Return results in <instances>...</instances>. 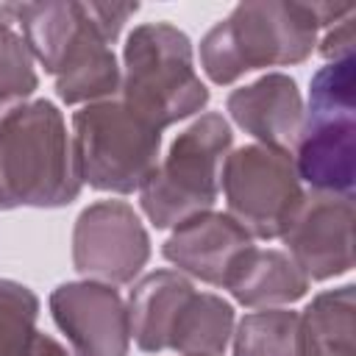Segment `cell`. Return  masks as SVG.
Instances as JSON below:
<instances>
[{
	"mask_svg": "<svg viewBox=\"0 0 356 356\" xmlns=\"http://www.w3.org/2000/svg\"><path fill=\"white\" fill-rule=\"evenodd\" d=\"M70 136L81 184L97 192H139L159 164L161 131L120 97L81 106Z\"/></svg>",
	"mask_w": 356,
	"mask_h": 356,
	"instance_id": "5b68a950",
	"label": "cell"
},
{
	"mask_svg": "<svg viewBox=\"0 0 356 356\" xmlns=\"http://www.w3.org/2000/svg\"><path fill=\"white\" fill-rule=\"evenodd\" d=\"M295 170L312 192L353 197L356 186V111L309 114L295 139Z\"/></svg>",
	"mask_w": 356,
	"mask_h": 356,
	"instance_id": "30bf717a",
	"label": "cell"
},
{
	"mask_svg": "<svg viewBox=\"0 0 356 356\" xmlns=\"http://www.w3.org/2000/svg\"><path fill=\"white\" fill-rule=\"evenodd\" d=\"M120 100L159 131L195 117L209 89L195 70L192 42L172 22H142L122 44Z\"/></svg>",
	"mask_w": 356,
	"mask_h": 356,
	"instance_id": "3957f363",
	"label": "cell"
},
{
	"mask_svg": "<svg viewBox=\"0 0 356 356\" xmlns=\"http://www.w3.org/2000/svg\"><path fill=\"white\" fill-rule=\"evenodd\" d=\"M86 11L100 31V36L114 44L125 28V22L139 11V3H86Z\"/></svg>",
	"mask_w": 356,
	"mask_h": 356,
	"instance_id": "603a6c76",
	"label": "cell"
},
{
	"mask_svg": "<svg viewBox=\"0 0 356 356\" xmlns=\"http://www.w3.org/2000/svg\"><path fill=\"white\" fill-rule=\"evenodd\" d=\"M309 278L286 250L250 245L231 267L222 289L245 309H284L309 292Z\"/></svg>",
	"mask_w": 356,
	"mask_h": 356,
	"instance_id": "4fadbf2b",
	"label": "cell"
},
{
	"mask_svg": "<svg viewBox=\"0 0 356 356\" xmlns=\"http://www.w3.org/2000/svg\"><path fill=\"white\" fill-rule=\"evenodd\" d=\"M195 284L178 270H153L142 275L128 295L131 339L145 353H161L170 345L172 325L192 298Z\"/></svg>",
	"mask_w": 356,
	"mask_h": 356,
	"instance_id": "9a60e30c",
	"label": "cell"
},
{
	"mask_svg": "<svg viewBox=\"0 0 356 356\" xmlns=\"http://www.w3.org/2000/svg\"><path fill=\"white\" fill-rule=\"evenodd\" d=\"M72 136L56 103L36 97L0 122V192L6 209H61L81 195Z\"/></svg>",
	"mask_w": 356,
	"mask_h": 356,
	"instance_id": "6da1fadb",
	"label": "cell"
},
{
	"mask_svg": "<svg viewBox=\"0 0 356 356\" xmlns=\"http://www.w3.org/2000/svg\"><path fill=\"white\" fill-rule=\"evenodd\" d=\"M39 298L31 286L0 278V356H22L36 334Z\"/></svg>",
	"mask_w": 356,
	"mask_h": 356,
	"instance_id": "44dd1931",
	"label": "cell"
},
{
	"mask_svg": "<svg viewBox=\"0 0 356 356\" xmlns=\"http://www.w3.org/2000/svg\"><path fill=\"white\" fill-rule=\"evenodd\" d=\"M11 22H19L31 58L39 61L50 75L61 70L70 50L92 28L86 3L78 0L11 3Z\"/></svg>",
	"mask_w": 356,
	"mask_h": 356,
	"instance_id": "5bb4252c",
	"label": "cell"
},
{
	"mask_svg": "<svg viewBox=\"0 0 356 356\" xmlns=\"http://www.w3.org/2000/svg\"><path fill=\"white\" fill-rule=\"evenodd\" d=\"M320 56L325 61H342L353 56V14L325 31V36L320 39Z\"/></svg>",
	"mask_w": 356,
	"mask_h": 356,
	"instance_id": "cb8c5ba5",
	"label": "cell"
},
{
	"mask_svg": "<svg viewBox=\"0 0 356 356\" xmlns=\"http://www.w3.org/2000/svg\"><path fill=\"white\" fill-rule=\"evenodd\" d=\"M53 78H56V95L67 106L111 100L120 92V61L111 44L95 28V22L83 33V39L70 50L67 61Z\"/></svg>",
	"mask_w": 356,
	"mask_h": 356,
	"instance_id": "2e32d148",
	"label": "cell"
},
{
	"mask_svg": "<svg viewBox=\"0 0 356 356\" xmlns=\"http://www.w3.org/2000/svg\"><path fill=\"white\" fill-rule=\"evenodd\" d=\"M309 281H328L353 267V197L309 192L278 236Z\"/></svg>",
	"mask_w": 356,
	"mask_h": 356,
	"instance_id": "ba28073f",
	"label": "cell"
},
{
	"mask_svg": "<svg viewBox=\"0 0 356 356\" xmlns=\"http://www.w3.org/2000/svg\"><path fill=\"white\" fill-rule=\"evenodd\" d=\"M150 259V236L125 200L89 203L72 225V264L100 284H134Z\"/></svg>",
	"mask_w": 356,
	"mask_h": 356,
	"instance_id": "52a82bcc",
	"label": "cell"
},
{
	"mask_svg": "<svg viewBox=\"0 0 356 356\" xmlns=\"http://www.w3.org/2000/svg\"><path fill=\"white\" fill-rule=\"evenodd\" d=\"M50 314L75 356H128L131 320L117 286L67 281L50 292Z\"/></svg>",
	"mask_w": 356,
	"mask_h": 356,
	"instance_id": "9c48e42d",
	"label": "cell"
},
{
	"mask_svg": "<svg viewBox=\"0 0 356 356\" xmlns=\"http://www.w3.org/2000/svg\"><path fill=\"white\" fill-rule=\"evenodd\" d=\"M320 22L312 3H239L200 39V67L217 86L264 67H292L312 56Z\"/></svg>",
	"mask_w": 356,
	"mask_h": 356,
	"instance_id": "7a4b0ae2",
	"label": "cell"
},
{
	"mask_svg": "<svg viewBox=\"0 0 356 356\" xmlns=\"http://www.w3.org/2000/svg\"><path fill=\"white\" fill-rule=\"evenodd\" d=\"M234 145L231 122L206 111L170 145L139 189V206L156 228H175L184 220L211 211L220 195V167Z\"/></svg>",
	"mask_w": 356,
	"mask_h": 356,
	"instance_id": "277c9868",
	"label": "cell"
},
{
	"mask_svg": "<svg viewBox=\"0 0 356 356\" xmlns=\"http://www.w3.org/2000/svg\"><path fill=\"white\" fill-rule=\"evenodd\" d=\"M39 86L22 33L11 25V3L0 6V122L25 106Z\"/></svg>",
	"mask_w": 356,
	"mask_h": 356,
	"instance_id": "ffe728a7",
	"label": "cell"
},
{
	"mask_svg": "<svg viewBox=\"0 0 356 356\" xmlns=\"http://www.w3.org/2000/svg\"><path fill=\"white\" fill-rule=\"evenodd\" d=\"M0 211H6V200H3V192H0Z\"/></svg>",
	"mask_w": 356,
	"mask_h": 356,
	"instance_id": "484cf974",
	"label": "cell"
},
{
	"mask_svg": "<svg viewBox=\"0 0 356 356\" xmlns=\"http://www.w3.org/2000/svg\"><path fill=\"white\" fill-rule=\"evenodd\" d=\"M225 111L259 145L289 150L303 125V95L292 75L267 72L234 89L225 100Z\"/></svg>",
	"mask_w": 356,
	"mask_h": 356,
	"instance_id": "7c38bea8",
	"label": "cell"
},
{
	"mask_svg": "<svg viewBox=\"0 0 356 356\" xmlns=\"http://www.w3.org/2000/svg\"><path fill=\"white\" fill-rule=\"evenodd\" d=\"M309 114L356 111V58L325 61L309 83Z\"/></svg>",
	"mask_w": 356,
	"mask_h": 356,
	"instance_id": "7402d4cb",
	"label": "cell"
},
{
	"mask_svg": "<svg viewBox=\"0 0 356 356\" xmlns=\"http://www.w3.org/2000/svg\"><path fill=\"white\" fill-rule=\"evenodd\" d=\"M220 189L228 214L253 239H278L306 197L292 150L259 142L228 150L220 167Z\"/></svg>",
	"mask_w": 356,
	"mask_h": 356,
	"instance_id": "8992f818",
	"label": "cell"
},
{
	"mask_svg": "<svg viewBox=\"0 0 356 356\" xmlns=\"http://www.w3.org/2000/svg\"><path fill=\"white\" fill-rule=\"evenodd\" d=\"M22 356H75V353H72V350H67L56 337L36 331V334H33V339H31V345H28V350H25Z\"/></svg>",
	"mask_w": 356,
	"mask_h": 356,
	"instance_id": "d4e9b609",
	"label": "cell"
},
{
	"mask_svg": "<svg viewBox=\"0 0 356 356\" xmlns=\"http://www.w3.org/2000/svg\"><path fill=\"white\" fill-rule=\"evenodd\" d=\"M306 356H356V286L342 284L298 312Z\"/></svg>",
	"mask_w": 356,
	"mask_h": 356,
	"instance_id": "e0dca14e",
	"label": "cell"
},
{
	"mask_svg": "<svg viewBox=\"0 0 356 356\" xmlns=\"http://www.w3.org/2000/svg\"><path fill=\"white\" fill-rule=\"evenodd\" d=\"M253 245V236L228 211H203L172 228L161 256L186 278L222 286L234 261Z\"/></svg>",
	"mask_w": 356,
	"mask_h": 356,
	"instance_id": "8fae6325",
	"label": "cell"
},
{
	"mask_svg": "<svg viewBox=\"0 0 356 356\" xmlns=\"http://www.w3.org/2000/svg\"><path fill=\"white\" fill-rule=\"evenodd\" d=\"M234 356H306L300 314L292 309H259L234 328Z\"/></svg>",
	"mask_w": 356,
	"mask_h": 356,
	"instance_id": "d6986e66",
	"label": "cell"
},
{
	"mask_svg": "<svg viewBox=\"0 0 356 356\" xmlns=\"http://www.w3.org/2000/svg\"><path fill=\"white\" fill-rule=\"evenodd\" d=\"M234 337V306L214 292H192L184 303L167 350L178 356H225Z\"/></svg>",
	"mask_w": 356,
	"mask_h": 356,
	"instance_id": "ac0fdd59",
	"label": "cell"
}]
</instances>
